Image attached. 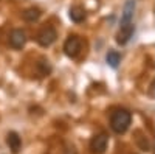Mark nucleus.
<instances>
[{"label": "nucleus", "instance_id": "obj_8", "mask_svg": "<svg viewBox=\"0 0 155 154\" xmlns=\"http://www.w3.org/2000/svg\"><path fill=\"white\" fill-rule=\"evenodd\" d=\"M134 12H135V0H127L124 9H123V17H121V25L123 23H130L134 19Z\"/></svg>", "mask_w": 155, "mask_h": 154}, {"label": "nucleus", "instance_id": "obj_5", "mask_svg": "<svg viewBox=\"0 0 155 154\" xmlns=\"http://www.w3.org/2000/svg\"><path fill=\"white\" fill-rule=\"evenodd\" d=\"M134 31H135L134 22H130V23H123L121 28H120V31H118V36H116V42L121 44V45L127 44L129 41H130V37H132Z\"/></svg>", "mask_w": 155, "mask_h": 154}, {"label": "nucleus", "instance_id": "obj_9", "mask_svg": "<svg viewBox=\"0 0 155 154\" xmlns=\"http://www.w3.org/2000/svg\"><path fill=\"white\" fill-rule=\"evenodd\" d=\"M70 19L74 22V23H79L85 19V9L81 6V5H74L70 8V12H68Z\"/></svg>", "mask_w": 155, "mask_h": 154}, {"label": "nucleus", "instance_id": "obj_11", "mask_svg": "<svg viewBox=\"0 0 155 154\" xmlns=\"http://www.w3.org/2000/svg\"><path fill=\"white\" fill-rule=\"evenodd\" d=\"M39 17H41V9H37V8H28L23 12V19L27 22H36L39 20Z\"/></svg>", "mask_w": 155, "mask_h": 154}, {"label": "nucleus", "instance_id": "obj_3", "mask_svg": "<svg viewBox=\"0 0 155 154\" xmlns=\"http://www.w3.org/2000/svg\"><path fill=\"white\" fill-rule=\"evenodd\" d=\"M82 50V39L76 34H71L67 37V41L64 42V53L68 58H76Z\"/></svg>", "mask_w": 155, "mask_h": 154}, {"label": "nucleus", "instance_id": "obj_7", "mask_svg": "<svg viewBox=\"0 0 155 154\" xmlns=\"http://www.w3.org/2000/svg\"><path fill=\"white\" fill-rule=\"evenodd\" d=\"M6 145L9 146V149L12 152L17 154L20 151V148H22V139H20V135L17 132H14V131L8 132V135H6Z\"/></svg>", "mask_w": 155, "mask_h": 154}, {"label": "nucleus", "instance_id": "obj_12", "mask_svg": "<svg viewBox=\"0 0 155 154\" xmlns=\"http://www.w3.org/2000/svg\"><path fill=\"white\" fill-rule=\"evenodd\" d=\"M37 69H39V72H41L42 76H45V75H48L51 72V66H50V62L47 59H41V61H39L37 62Z\"/></svg>", "mask_w": 155, "mask_h": 154}, {"label": "nucleus", "instance_id": "obj_10", "mask_svg": "<svg viewBox=\"0 0 155 154\" xmlns=\"http://www.w3.org/2000/svg\"><path fill=\"white\" fill-rule=\"evenodd\" d=\"M106 61H107V64L112 69H116V67H118V64H120V61H121V56H120L118 51L110 50L107 53V56H106Z\"/></svg>", "mask_w": 155, "mask_h": 154}, {"label": "nucleus", "instance_id": "obj_2", "mask_svg": "<svg viewBox=\"0 0 155 154\" xmlns=\"http://www.w3.org/2000/svg\"><path fill=\"white\" fill-rule=\"evenodd\" d=\"M56 39H58V31H56L54 27H51V25L42 27L36 36V41L41 47H50L51 44H54Z\"/></svg>", "mask_w": 155, "mask_h": 154}, {"label": "nucleus", "instance_id": "obj_6", "mask_svg": "<svg viewBox=\"0 0 155 154\" xmlns=\"http://www.w3.org/2000/svg\"><path fill=\"white\" fill-rule=\"evenodd\" d=\"M25 42H27V34H25L23 30L16 28V30L11 31V34H9V45L12 48L19 50V48H22L25 45Z\"/></svg>", "mask_w": 155, "mask_h": 154}, {"label": "nucleus", "instance_id": "obj_13", "mask_svg": "<svg viewBox=\"0 0 155 154\" xmlns=\"http://www.w3.org/2000/svg\"><path fill=\"white\" fill-rule=\"evenodd\" d=\"M65 154H76V149H74V146H73V145H71V146L68 145V146H67V149H65Z\"/></svg>", "mask_w": 155, "mask_h": 154}, {"label": "nucleus", "instance_id": "obj_4", "mask_svg": "<svg viewBox=\"0 0 155 154\" xmlns=\"http://www.w3.org/2000/svg\"><path fill=\"white\" fill-rule=\"evenodd\" d=\"M109 145V137L106 132H99L95 134L90 140V149H92L93 154H104Z\"/></svg>", "mask_w": 155, "mask_h": 154}, {"label": "nucleus", "instance_id": "obj_1", "mask_svg": "<svg viewBox=\"0 0 155 154\" xmlns=\"http://www.w3.org/2000/svg\"><path fill=\"white\" fill-rule=\"evenodd\" d=\"M132 123V115L126 109H118L110 117V128L116 134H124Z\"/></svg>", "mask_w": 155, "mask_h": 154}]
</instances>
